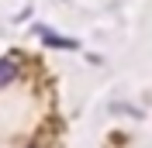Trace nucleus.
<instances>
[{
  "mask_svg": "<svg viewBox=\"0 0 152 148\" xmlns=\"http://www.w3.org/2000/svg\"><path fill=\"white\" fill-rule=\"evenodd\" d=\"M42 38H45L48 45H59V48H76V41H66V38H59L56 31H45V28H42Z\"/></svg>",
  "mask_w": 152,
  "mask_h": 148,
  "instance_id": "obj_2",
  "label": "nucleus"
},
{
  "mask_svg": "<svg viewBox=\"0 0 152 148\" xmlns=\"http://www.w3.org/2000/svg\"><path fill=\"white\" fill-rule=\"evenodd\" d=\"M14 76H18V62L14 59H0V86L14 83Z\"/></svg>",
  "mask_w": 152,
  "mask_h": 148,
  "instance_id": "obj_1",
  "label": "nucleus"
}]
</instances>
